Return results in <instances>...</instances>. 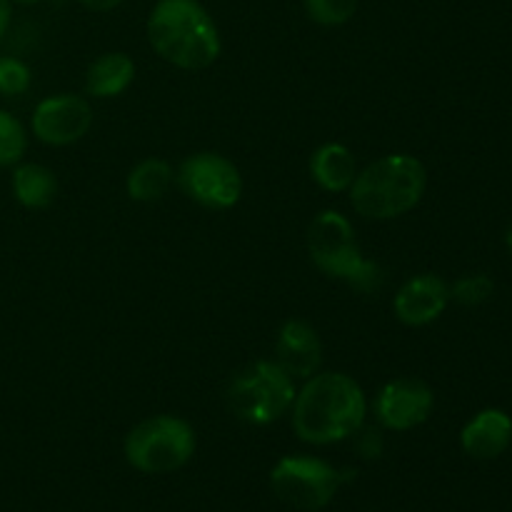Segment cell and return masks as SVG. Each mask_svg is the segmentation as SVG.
<instances>
[{"label":"cell","mask_w":512,"mask_h":512,"mask_svg":"<svg viewBox=\"0 0 512 512\" xmlns=\"http://www.w3.org/2000/svg\"><path fill=\"white\" fill-rule=\"evenodd\" d=\"M148 38L160 58L185 70L208 68L220 55L218 25L198 0H158Z\"/></svg>","instance_id":"2"},{"label":"cell","mask_w":512,"mask_h":512,"mask_svg":"<svg viewBox=\"0 0 512 512\" xmlns=\"http://www.w3.org/2000/svg\"><path fill=\"white\" fill-rule=\"evenodd\" d=\"M278 365L290 375V378H313L315 370L320 368V340L318 333L303 320H290L280 330L278 345Z\"/></svg>","instance_id":"12"},{"label":"cell","mask_w":512,"mask_h":512,"mask_svg":"<svg viewBox=\"0 0 512 512\" xmlns=\"http://www.w3.org/2000/svg\"><path fill=\"white\" fill-rule=\"evenodd\" d=\"M135 78V63L125 53H105L95 60L85 75V90L95 98L120 95Z\"/></svg>","instance_id":"15"},{"label":"cell","mask_w":512,"mask_h":512,"mask_svg":"<svg viewBox=\"0 0 512 512\" xmlns=\"http://www.w3.org/2000/svg\"><path fill=\"white\" fill-rule=\"evenodd\" d=\"M180 188L195 203L205 208L228 210L233 208L243 193V180H240L238 168L223 155L198 153L180 165Z\"/></svg>","instance_id":"8"},{"label":"cell","mask_w":512,"mask_h":512,"mask_svg":"<svg viewBox=\"0 0 512 512\" xmlns=\"http://www.w3.org/2000/svg\"><path fill=\"white\" fill-rule=\"evenodd\" d=\"M433 390L420 380H393L378 395V418L390 430H410L433 413Z\"/></svg>","instance_id":"10"},{"label":"cell","mask_w":512,"mask_h":512,"mask_svg":"<svg viewBox=\"0 0 512 512\" xmlns=\"http://www.w3.org/2000/svg\"><path fill=\"white\" fill-rule=\"evenodd\" d=\"M228 403L238 418L268 425L295 403L293 378L278 363L260 360L230 383Z\"/></svg>","instance_id":"6"},{"label":"cell","mask_w":512,"mask_h":512,"mask_svg":"<svg viewBox=\"0 0 512 512\" xmlns=\"http://www.w3.org/2000/svg\"><path fill=\"white\" fill-rule=\"evenodd\" d=\"M80 3H83L88 10H93V13H108V10L118 8L123 0H80Z\"/></svg>","instance_id":"22"},{"label":"cell","mask_w":512,"mask_h":512,"mask_svg":"<svg viewBox=\"0 0 512 512\" xmlns=\"http://www.w3.org/2000/svg\"><path fill=\"white\" fill-rule=\"evenodd\" d=\"M195 453V433L185 420L173 415L143 420L125 440L128 463L140 473L160 475L183 468Z\"/></svg>","instance_id":"5"},{"label":"cell","mask_w":512,"mask_h":512,"mask_svg":"<svg viewBox=\"0 0 512 512\" xmlns=\"http://www.w3.org/2000/svg\"><path fill=\"white\" fill-rule=\"evenodd\" d=\"M93 125V110L78 95H55L33 110V133L48 145H70Z\"/></svg>","instance_id":"9"},{"label":"cell","mask_w":512,"mask_h":512,"mask_svg":"<svg viewBox=\"0 0 512 512\" xmlns=\"http://www.w3.org/2000/svg\"><path fill=\"white\" fill-rule=\"evenodd\" d=\"M493 288L495 285L488 275H468V278L455 283V288L450 290V298L463 305H480L493 295Z\"/></svg>","instance_id":"21"},{"label":"cell","mask_w":512,"mask_h":512,"mask_svg":"<svg viewBox=\"0 0 512 512\" xmlns=\"http://www.w3.org/2000/svg\"><path fill=\"white\" fill-rule=\"evenodd\" d=\"M30 88V70L23 60L3 55L0 58V93L23 95Z\"/></svg>","instance_id":"20"},{"label":"cell","mask_w":512,"mask_h":512,"mask_svg":"<svg viewBox=\"0 0 512 512\" xmlns=\"http://www.w3.org/2000/svg\"><path fill=\"white\" fill-rule=\"evenodd\" d=\"M308 250L313 263L323 273L345 280L363 293H370L383 283L378 265L373 260H365L360 253L350 220L335 210H325L313 220L308 233Z\"/></svg>","instance_id":"4"},{"label":"cell","mask_w":512,"mask_h":512,"mask_svg":"<svg viewBox=\"0 0 512 512\" xmlns=\"http://www.w3.org/2000/svg\"><path fill=\"white\" fill-rule=\"evenodd\" d=\"M10 18H13V5H10V0H0V40L8 33Z\"/></svg>","instance_id":"23"},{"label":"cell","mask_w":512,"mask_h":512,"mask_svg":"<svg viewBox=\"0 0 512 512\" xmlns=\"http://www.w3.org/2000/svg\"><path fill=\"white\" fill-rule=\"evenodd\" d=\"M25 130L15 115L0 110V165H13L25 153Z\"/></svg>","instance_id":"18"},{"label":"cell","mask_w":512,"mask_h":512,"mask_svg":"<svg viewBox=\"0 0 512 512\" xmlns=\"http://www.w3.org/2000/svg\"><path fill=\"white\" fill-rule=\"evenodd\" d=\"M10 3H23V5H33V3H40V0H10Z\"/></svg>","instance_id":"25"},{"label":"cell","mask_w":512,"mask_h":512,"mask_svg":"<svg viewBox=\"0 0 512 512\" xmlns=\"http://www.w3.org/2000/svg\"><path fill=\"white\" fill-rule=\"evenodd\" d=\"M450 288L438 275H418L395 295V315L405 325H428L448 308Z\"/></svg>","instance_id":"11"},{"label":"cell","mask_w":512,"mask_h":512,"mask_svg":"<svg viewBox=\"0 0 512 512\" xmlns=\"http://www.w3.org/2000/svg\"><path fill=\"white\" fill-rule=\"evenodd\" d=\"M428 185L423 163L413 155H388L355 175L350 203L363 218L390 220L420 203Z\"/></svg>","instance_id":"3"},{"label":"cell","mask_w":512,"mask_h":512,"mask_svg":"<svg viewBox=\"0 0 512 512\" xmlns=\"http://www.w3.org/2000/svg\"><path fill=\"white\" fill-rule=\"evenodd\" d=\"M512 420L503 410L488 408L475 415L463 428L460 443L463 450L475 460H495L510 448Z\"/></svg>","instance_id":"13"},{"label":"cell","mask_w":512,"mask_h":512,"mask_svg":"<svg viewBox=\"0 0 512 512\" xmlns=\"http://www.w3.org/2000/svg\"><path fill=\"white\" fill-rule=\"evenodd\" d=\"M505 245H508V250L512 253V228L508 230V235H505Z\"/></svg>","instance_id":"24"},{"label":"cell","mask_w":512,"mask_h":512,"mask_svg":"<svg viewBox=\"0 0 512 512\" xmlns=\"http://www.w3.org/2000/svg\"><path fill=\"white\" fill-rule=\"evenodd\" d=\"M310 173L318 180L320 188L330 190V193H340L353 185L355 175H358V165H355L353 153L340 143H328L313 155L310 163Z\"/></svg>","instance_id":"14"},{"label":"cell","mask_w":512,"mask_h":512,"mask_svg":"<svg viewBox=\"0 0 512 512\" xmlns=\"http://www.w3.org/2000/svg\"><path fill=\"white\" fill-rule=\"evenodd\" d=\"M363 420V390L343 373L315 375L295 398L293 428L305 443H338L358 433Z\"/></svg>","instance_id":"1"},{"label":"cell","mask_w":512,"mask_h":512,"mask_svg":"<svg viewBox=\"0 0 512 512\" xmlns=\"http://www.w3.org/2000/svg\"><path fill=\"white\" fill-rule=\"evenodd\" d=\"M305 10L320 25H343L358 10V0H305Z\"/></svg>","instance_id":"19"},{"label":"cell","mask_w":512,"mask_h":512,"mask_svg":"<svg viewBox=\"0 0 512 512\" xmlns=\"http://www.w3.org/2000/svg\"><path fill=\"white\" fill-rule=\"evenodd\" d=\"M343 475L315 458H283L270 473V485L283 503L315 512L333 500Z\"/></svg>","instance_id":"7"},{"label":"cell","mask_w":512,"mask_h":512,"mask_svg":"<svg viewBox=\"0 0 512 512\" xmlns=\"http://www.w3.org/2000/svg\"><path fill=\"white\" fill-rule=\"evenodd\" d=\"M13 193L25 208H45L58 193V180L45 165H20L13 173Z\"/></svg>","instance_id":"16"},{"label":"cell","mask_w":512,"mask_h":512,"mask_svg":"<svg viewBox=\"0 0 512 512\" xmlns=\"http://www.w3.org/2000/svg\"><path fill=\"white\" fill-rule=\"evenodd\" d=\"M173 168L163 160H143L140 165H135L133 173L128 175V195L133 200H160L173 185Z\"/></svg>","instance_id":"17"}]
</instances>
